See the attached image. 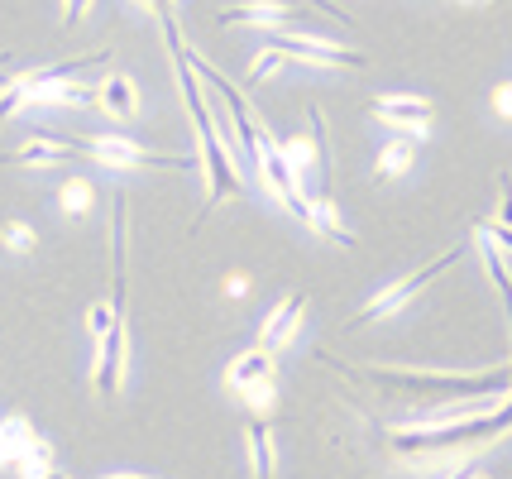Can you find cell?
<instances>
[{
	"instance_id": "cell-6",
	"label": "cell",
	"mask_w": 512,
	"mask_h": 479,
	"mask_svg": "<svg viewBox=\"0 0 512 479\" xmlns=\"http://www.w3.org/2000/svg\"><path fill=\"white\" fill-rule=\"evenodd\" d=\"M455 259H460V250L441 254V259H431L426 269H417V274L398 278V283H393V288H383V293L374 297V302H364V312H359V317L350 321V326H364V321H383V317H393L398 307H407L412 297L422 293V288H426V283H431V278H441V274H446V269H450V264H455Z\"/></svg>"
},
{
	"instance_id": "cell-5",
	"label": "cell",
	"mask_w": 512,
	"mask_h": 479,
	"mask_svg": "<svg viewBox=\"0 0 512 479\" xmlns=\"http://www.w3.org/2000/svg\"><path fill=\"white\" fill-rule=\"evenodd\" d=\"M264 48H278L288 63H312V68H369V58L355 48L326 44V39H307V34H268Z\"/></svg>"
},
{
	"instance_id": "cell-24",
	"label": "cell",
	"mask_w": 512,
	"mask_h": 479,
	"mask_svg": "<svg viewBox=\"0 0 512 479\" xmlns=\"http://www.w3.org/2000/svg\"><path fill=\"white\" fill-rule=\"evenodd\" d=\"M493 111L503 115V120H512V82H498V87H493Z\"/></svg>"
},
{
	"instance_id": "cell-30",
	"label": "cell",
	"mask_w": 512,
	"mask_h": 479,
	"mask_svg": "<svg viewBox=\"0 0 512 479\" xmlns=\"http://www.w3.org/2000/svg\"><path fill=\"white\" fill-rule=\"evenodd\" d=\"M111 479H144V475H111Z\"/></svg>"
},
{
	"instance_id": "cell-16",
	"label": "cell",
	"mask_w": 512,
	"mask_h": 479,
	"mask_svg": "<svg viewBox=\"0 0 512 479\" xmlns=\"http://www.w3.org/2000/svg\"><path fill=\"white\" fill-rule=\"evenodd\" d=\"M312 230H321L326 240H335V245H350V235H345V226L335 221V197L331 192H321L312 202Z\"/></svg>"
},
{
	"instance_id": "cell-32",
	"label": "cell",
	"mask_w": 512,
	"mask_h": 479,
	"mask_svg": "<svg viewBox=\"0 0 512 479\" xmlns=\"http://www.w3.org/2000/svg\"><path fill=\"white\" fill-rule=\"evenodd\" d=\"M0 63H5V58H0Z\"/></svg>"
},
{
	"instance_id": "cell-1",
	"label": "cell",
	"mask_w": 512,
	"mask_h": 479,
	"mask_svg": "<svg viewBox=\"0 0 512 479\" xmlns=\"http://www.w3.org/2000/svg\"><path fill=\"white\" fill-rule=\"evenodd\" d=\"M163 24V39H168V53H173V72H178V87H182V101L192 111V130H197V154H201V173H206V202H201V216H211L225 197H245V178H240V163L235 154L225 149V135L216 125V115L206 106V92H201V77L192 72L187 53H182V29H178V15H168Z\"/></svg>"
},
{
	"instance_id": "cell-19",
	"label": "cell",
	"mask_w": 512,
	"mask_h": 479,
	"mask_svg": "<svg viewBox=\"0 0 512 479\" xmlns=\"http://www.w3.org/2000/svg\"><path fill=\"white\" fill-rule=\"evenodd\" d=\"M120 317H125V312H115L111 302H91V307H87V331L96 336V341H101V336H106V331H111Z\"/></svg>"
},
{
	"instance_id": "cell-26",
	"label": "cell",
	"mask_w": 512,
	"mask_h": 479,
	"mask_svg": "<svg viewBox=\"0 0 512 479\" xmlns=\"http://www.w3.org/2000/svg\"><path fill=\"white\" fill-rule=\"evenodd\" d=\"M91 5H96V0H63V24H77Z\"/></svg>"
},
{
	"instance_id": "cell-18",
	"label": "cell",
	"mask_w": 512,
	"mask_h": 479,
	"mask_svg": "<svg viewBox=\"0 0 512 479\" xmlns=\"http://www.w3.org/2000/svg\"><path fill=\"white\" fill-rule=\"evenodd\" d=\"M91 197H96V187H91L87 178H72V183H63V192H58V202H63L67 216H87Z\"/></svg>"
},
{
	"instance_id": "cell-10",
	"label": "cell",
	"mask_w": 512,
	"mask_h": 479,
	"mask_svg": "<svg viewBox=\"0 0 512 479\" xmlns=\"http://www.w3.org/2000/svg\"><path fill=\"white\" fill-rule=\"evenodd\" d=\"M374 115L388 120V125H398V130L426 135V120L436 111H431V101H422V96H379V101H374Z\"/></svg>"
},
{
	"instance_id": "cell-27",
	"label": "cell",
	"mask_w": 512,
	"mask_h": 479,
	"mask_svg": "<svg viewBox=\"0 0 512 479\" xmlns=\"http://www.w3.org/2000/svg\"><path fill=\"white\" fill-rule=\"evenodd\" d=\"M149 10H154L158 20H168V15H178V0H144Z\"/></svg>"
},
{
	"instance_id": "cell-17",
	"label": "cell",
	"mask_w": 512,
	"mask_h": 479,
	"mask_svg": "<svg viewBox=\"0 0 512 479\" xmlns=\"http://www.w3.org/2000/svg\"><path fill=\"white\" fill-rule=\"evenodd\" d=\"M15 470H24V475H34V479L48 475V470H58V465H53V446H48L44 436H34V446L15 460Z\"/></svg>"
},
{
	"instance_id": "cell-4",
	"label": "cell",
	"mask_w": 512,
	"mask_h": 479,
	"mask_svg": "<svg viewBox=\"0 0 512 479\" xmlns=\"http://www.w3.org/2000/svg\"><path fill=\"white\" fill-rule=\"evenodd\" d=\"M82 154H91V159L106 163V168H168V173H187L192 168L178 154H154V149H144V144H134L125 135H91V139H82Z\"/></svg>"
},
{
	"instance_id": "cell-31",
	"label": "cell",
	"mask_w": 512,
	"mask_h": 479,
	"mask_svg": "<svg viewBox=\"0 0 512 479\" xmlns=\"http://www.w3.org/2000/svg\"><path fill=\"white\" fill-rule=\"evenodd\" d=\"M474 479H484V475H474Z\"/></svg>"
},
{
	"instance_id": "cell-25",
	"label": "cell",
	"mask_w": 512,
	"mask_h": 479,
	"mask_svg": "<svg viewBox=\"0 0 512 479\" xmlns=\"http://www.w3.org/2000/svg\"><path fill=\"white\" fill-rule=\"evenodd\" d=\"M498 187H503V202H498V221H503V226H512V178H508V173L498 178Z\"/></svg>"
},
{
	"instance_id": "cell-2",
	"label": "cell",
	"mask_w": 512,
	"mask_h": 479,
	"mask_svg": "<svg viewBox=\"0 0 512 479\" xmlns=\"http://www.w3.org/2000/svg\"><path fill=\"white\" fill-rule=\"evenodd\" d=\"M374 384L402 393H436V398H503L512 393V369H479V374H450V369H369Z\"/></svg>"
},
{
	"instance_id": "cell-3",
	"label": "cell",
	"mask_w": 512,
	"mask_h": 479,
	"mask_svg": "<svg viewBox=\"0 0 512 479\" xmlns=\"http://www.w3.org/2000/svg\"><path fill=\"white\" fill-rule=\"evenodd\" d=\"M512 432V398L498 403L493 412L479 417H460L446 427H398L393 432V451L398 456H436V451H455V446H474V441H489V436Z\"/></svg>"
},
{
	"instance_id": "cell-23",
	"label": "cell",
	"mask_w": 512,
	"mask_h": 479,
	"mask_svg": "<svg viewBox=\"0 0 512 479\" xmlns=\"http://www.w3.org/2000/svg\"><path fill=\"white\" fill-rule=\"evenodd\" d=\"M245 398H249V408H254V412H268V408H273V384L245 388Z\"/></svg>"
},
{
	"instance_id": "cell-13",
	"label": "cell",
	"mask_w": 512,
	"mask_h": 479,
	"mask_svg": "<svg viewBox=\"0 0 512 479\" xmlns=\"http://www.w3.org/2000/svg\"><path fill=\"white\" fill-rule=\"evenodd\" d=\"M82 154V144H67V139H29V144H20L15 149V159L20 163H67Z\"/></svg>"
},
{
	"instance_id": "cell-9",
	"label": "cell",
	"mask_w": 512,
	"mask_h": 479,
	"mask_svg": "<svg viewBox=\"0 0 512 479\" xmlns=\"http://www.w3.org/2000/svg\"><path fill=\"white\" fill-rule=\"evenodd\" d=\"M96 106L111 115V120H134L139 115V87H134V77H125V72L101 77L96 82Z\"/></svg>"
},
{
	"instance_id": "cell-15",
	"label": "cell",
	"mask_w": 512,
	"mask_h": 479,
	"mask_svg": "<svg viewBox=\"0 0 512 479\" xmlns=\"http://www.w3.org/2000/svg\"><path fill=\"white\" fill-rule=\"evenodd\" d=\"M412 163H417V144L412 139H393V144H383L379 154V178H402Z\"/></svg>"
},
{
	"instance_id": "cell-22",
	"label": "cell",
	"mask_w": 512,
	"mask_h": 479,
	"mask_svg": "<svg viewBox=\"0 0 512 479\" xmlns=\"http://www.w3.org/2000/svg\"><path fill=\"white\" fill-rule=\"evenodd\" d=\"M474 230H479L484 240H493L498 250H512V226H503V221H479Z\"/></svg>"
},
{
	"instance_id": "cell-7",
	"label": "cell",
	"mask_w": 512,
	"mask_h": 479,
	"mask_svg": "<svg viewBox=\"0 0 512 479\" xmlns=\"http://www.w3.org/2000/svg\"><path fill=\"white\" fill-rule=\"evenodd\" d=\"M125 365H130V326H125V317L115 321L111 331L96 341V369H91V384H96V393H120V384H125Z\"/></svg>"
},
{
	"instance_id": "cell-21",
	"label": "cell",
	"mask_w": 512,
	"mask_h": 479,
	"mask_svg": "<svg viewBox=\"0 0 512 479\" xmlns=\"http://www.w3.org/2000/svg\"><path fill=\"white\" fill-rule=\"evenodd\" d=\"M283 63H288V58H283L278 48H259V58L249 63V82H245V87H254V82H264V77H273V72L283 68Z\"/></svg>"
},
{
	"instance_id": "cell-28",
	"label": "cell",
	"mask_w": 512,
	"mask_h": 479,
	"mask_svg": "<svg viewBox=\"0 0 512 479\" xmlns=\"http://www.w3.org/2000/svg\"><path fill=\"white\" fill-rule=\"evenodd\" d=\"M474 475H479V470H474L469 460H460V470H455V475H450V479H474Z\"/></svg>"
},
{
	"instance_id": "cell-11",
	"label": "cell",
	"mask_w": 512,
	"mask_h": 479,
	"mask_svg": "<svg viewBox=\"0 0 512 479\" xmlns=\"http://www.w3.org/2000/svg\"><path fill=\"white\" fill-rule=\"evenodd\" d=\"M225 384L235 388V393L259 388V384H273V355H268L264 345H259V350H245V355H235L230 369H225Z\"/></svg>"
},
{
	"instance_id": "cell-8",
	"label": "cell",
	"mask_w": 512,
	"mask_h": 479,
	"mask_svg": "<svg viewBox=\"0 0 512 479\" xmlns=\"http://www.w3.org/2000/svg\"><path fill=\"white\" fill-rule=\"evenodd\" d=\"M302 312H307V293H288L273 312L264 317V326H259V345H264L268 355L273 350H283V345L292 341V331H297V321H302Z\"/></svg>"
},
{
	"instance_id": "cell-14",
	"label": "cell",
	"mask_w": 512,
	"mask_h": 479,
	"mask_svg": "<svg viewBox=\"0 0 512 479\" xmlns=\"http://www.w3.org/2000/svg\"><path fill=\"white\" fill-rule=\"evenodd\" d=\"M249 460H254V475L259 479H273V427L268 422H249Z\"/></svg>"
},
{
	"instance_id": "cell-29",
	"label": "cell",
	"mask_w": 512,
	"mask_h": 479,
	"mask_svg": "<svg viewBox=\"0 0 512 479\" xmlns=\"http://www.w3.org/2000/svg\"><path fill=\"white\" fill-rule=\"evenodd\" d=\"M39 479H67V475H63V470H48V475H39Z\"/></svg>"
},
{
	"instance_id": "cell-20",
	"label": "cell",
	"mask_w": 512,
	"mask_h": 479,
	"mask_svg": "<svg viewBox=\"0 0 512 479\" xmlns=\"http://www.w3.org/2000/svg\"><path fill=\"white\" fill-rule=\"evenodd\" d=\"M0 240H5V250L10 254H29L39 235H34V226H24V221H10V226L0 230Z\"/></svg>"
},
{
	"instance_id": "cell-12",
	"label": "cell",
	"mask_w": 512,
	"mask_h": 479,
	"mask_svg": "<svg viewBox=\"0 0 512 479\" xmlns=\"http://www.w3.org/2000/svg\"><path fill=\"white\" fill-rule=\"evenodd\" d=\"M292 10L283 0H245V5H235V10H221V24H249V29H273V24H283Z\"/></svg>"
}]
</instances>
